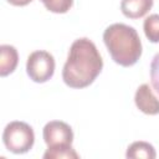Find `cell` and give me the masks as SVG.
<instances>
[{
    "instance_id": "277c9868",
    "label": "cell",
    "mask_w": 159,
    "mask_h": 159,
    "mask_svg": "<svg viewBox=\"0 0 159 159\" xmlns=\"http://www.w3.org/2000/svg\"><path fill=\"white\" fill-rule=\"evenodd\" d=\"M26 73L36 83L47 82L55 73L53 56L45 50L31 52L26 61Z\"/></svg>"
},
{
    "instance_id": "7c38bea8",
    "label": "cell",
    "mask_w": 159,
    "mask_h": 159,
    "mask_svg": "<svg viewBox=\"0 0 159 159\" xmlns=\"http://www.w3.org/2000/svg\"><path fill=\"white\" fill-rule=\"evenodd\" d=\"M43 6L53 14H66L73 5V0H40Z\"/></svg>"
},
{
    "instance_id": "5b68a950",
    "label": "cell",
    "mask_w": 159,
    "mask_h": 159,
    "mask_svg": "<svg viewBox=\"0 0 159 159\" xmlns=\"http://www.w3.org/2000/svg\"><path fill=\"white\" fill-rule=\"evenodd\" d=\"M42 137L47 148L72 145L73 142L72 128L62 120H51L46 123L42 129Z\"/></svg>"
},
{
    "instance_id": "8fae6325",
    "label": "cell",
    "mask_w": 159,
    "mask_h": 159,
    "mask_svg": "<svg viewBox=\"0 0 159 159\" xmlns=\"http://www.w3.org/2000/svg\"><path fill=\"white\" fill-rule=\"evenodd\" d=\"M143 30H144L145 37L150 42L158 43L159 42V14L149 15L143 22Z\"/></svg>"
},
{
    "instance_id": "ba28073f",
    "label": "cell",
    "mask_w": 159,
    "mask_h": 159,
    "mask_svg": "<svg viewBox=\"0 0 159 159\" xmlns=\"http://www.w3.org/2000/svg\"><path fill=\"white\" fill-rule=\"evenodd\" d=\"M19 63L17 50L11 45L0 46V76L6 77L16 70Z\"/></svg>"
},
{
    "instance_id": "5bb4252c",
    "label": "cell",
    "mask_w": 159,
    "mask_h": 159,
    "mask_svg": "<svg viewBox=\"0 0 159 159\" xmlns=\"http://www.w3.org/2000/svg\"><path fill=\"white\" fill-rule=\"evenodd\" d=\"M6 1L14 6H25V5L30 4L32 0H6Z\"/></svg>"
},
{
    "instance_id": "8992f818",
    "label": "cell",
    "mask_w": 159,
    "mask_h": 159,
    "mask_svg": "<svg viewBox=\"0 0 159 159\" xmlns=\"http://www.w3.org/2000/svg\"><path fill=\"white\" fill-rule=\"evenodd\" d=\"M134 103L137 108L148 116L159 114V98H157L153 93V89L149 84H140L134 94Z\"/></svg>"
},
{
    "instance_id": "3957f363",
    "label": "cell",
    "mask_w": 159,
    "mask_h": 159,
    "mask_svg": "<svg viewBox=\"0 0 159 159\" xmlns=\"http://www.w3.org/2000/svg\"><path fill=\"white\" fill-rule=\"evenodd\" d=\"M2 142L9 152L14 154H24L34 147L35 133L30 124L21 120H12L4 128Z\"/></svg>"
},
{
    "instance_id": "6da1fadb",
    "label": "cell",
    "mask_w": 159,
    "mask_h": 159,
    "mask_svg": "<svg viewBox=\"0 0 159 159\" xmlns=\"http://www.w3.org/2000/svg\"><path fill=\"white\" fill-rule=\"evenodd\" d=\"M103 68V60L93 41L87 37L72 42L62 70V80L71 88H84L94 82Z\"/></svg>"
},
{
    "instance_id": "30bf717a",
    "label": "cell",
    "mask_w": 159,
    "mask_h": 159,
    "mask_svg": "<svg viewBox=\"0 0 159 159\" xmlns=\"http://www.w3.org/2000/svg\"><path fill=\"white\" fill-rule=\"evenodd\" d=\"M43 159H78V153L72 148V145H63L57 148H47L43 153Z\"/></svg>"
},
{
    "instance_id": "52a82bcc",
    "label": "cell",
    "mask_w": 159,
    "mask_h": 159,
    "mask_svg": "<svg viewBox=\"0 0 159 159\" xmlns=\"http://www.w3.org/2000/svg\"><path fill=\"white\" fill-rule=\"evenodd\" d=\"M154 0H122L120 11L128 19H140L153 7Z\"/></svg>"
},
{
    "instance_id": "9c48e42d",
    "label": "cell",
    "mask_w": 159,
    "mask_h": 159,
    "mask_svg": "<svg viewBox=\"0 0 159 159\" xmlns=\"http://www.w3.org/2000/svg\"><path fill=\"white\" fill-rule=\"evenodd\" d=\"M125 157L129 159H138V158H143V159H154L157 157L155 149L154 147L148 143V142H143V140H138V142H133L128 148H127V153Z\"/></svg>"
},
{
    "instance_id": "7a4b0ae2",
    "label": "cell",
    "mask_w": 159,
    "mask_h": 159,
    "mask_svg": "<svg viewBox=\"0 0 159 159\" xmlns=\"http://www.w3.org/2000/svg\"><path fill=\"white\" fill-rule=\"evenodd\" d=\"M103 42L112 60L122 66L135 65L142 56V41L137 30L129 25L116 22L103 32Z\"/></svg>"
},
{
    "instance_id": "4fadbf2b",
    "label": "cell",
    "mask_w": 159,
    "mask_h": 159,
    "mask_svg": "<svg viewBox=\"0 0 159 159\" xmlns=\"http://www.w3.org/2000/svg\"><path fill=\"white\" fill-rule=\"evenodd\" d=\"M149 73H150V83L153 89L158 93L159 96V52L154 55L150 67H149Z\"/></svg>"
}]
</instances>
